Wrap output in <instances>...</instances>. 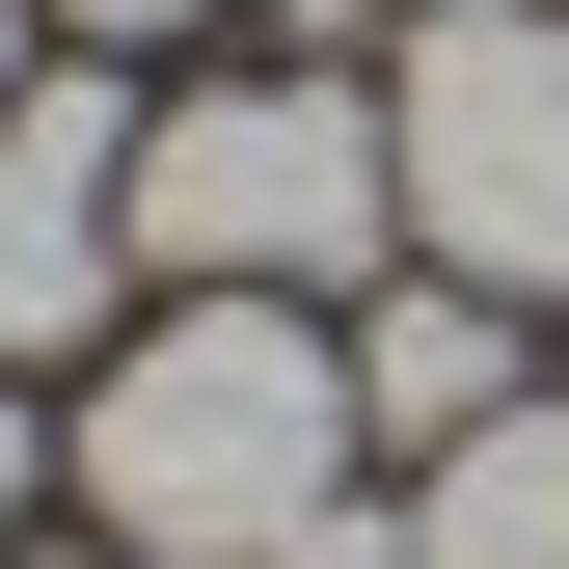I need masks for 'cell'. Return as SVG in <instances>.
Returning a JSON list of instances; mask_svg holds the SVG:
<instances>
[{
	"label": "cell",
	"instance_id": "6da1fadb",
	"mask_svg": "<svg viewBox=\"0 0 569 569\" xmlns=\"http://www.w3.org/2000/svg\"><path fill=\"white\" fill-rule=\"evenodd\" d=\"M352 435L380 407H352L326 299H163L82 407V488H109L136 569H271L299 516H352Z\"/></svg>",
	"mask_w": 569,
	"mask_h": 569
},
{
	"label": "cell",
	"instance_id": "7a4b0ae2",
	"mask_svg": "<svg viewBox=\"0 0 569 569\" xmlns=\"http://www.w3.org/2000/svg\"><path fill=\"white\" fill-rule=\"evenodd\" d=\"M136 271H190V299H352V271H407V136L352 54L299 82H218L136 136Z\"/></svg>",
	"mask_w": 569,
	"mask_h": 569
},
{
	"label": "cell",
	"instance_id": "3957f363",
	"mask_svg": "<svg viewBox=\"0 0 569 569\" xmlns=\"http://www.w3.org/2000/svg\"><path fill=\"white\" fill-rule=\"evenodd\" d=\"M380 136H407V271L569 299V0H435L380 54Z\"/></svg>",
	"mask_w": 569,
	"mask_h": 569
},
{
	"label": "cell",
	"instance_id": "277c9868",
	"mask_svg": "<svg viewBox=\"0 0 569 569\" xmlns=\"http://www.w3.org/2000/svg\"><path fill=\"white\" fill-rule=\"evenodd\" d=\"M136 271V109L109 82H28L0 109V352H82Z\"/></svg>",
	"mask_w": 569,
	"mask_h": 569
},
{
	"label": "cell",
	"instance_id": "5b68a950",
	"mask_svg": "<svg viewBox=\"0 0 569 569\" xmlns=\"http://www.w3.org/2000/svg\"><path fill=\"white\" fill-rule=\"evenodd\" d=\"M352 407H380V435H488V407H516V299H461V271H407L380 326H352Z\"/></svg>",
	"mask_w": 569,
	"mask_h": 569
},
{
	"label": "cell",
	"instance_id": "8992f818",
	"mask_svg": "<svg viewBox=\"0 0 569 569\" xmlns=\"http://www.w3.org/2000/svg\"><path fill=\"white\" fill-rule=\"evenodd\" d=\"M407 542H435V569H569V407L516 380V407L435 461V488H407Z\"/></svg>",
	"mask_w": 569,
	"mask_h": 569
},
{
	"label": "cell",
	"instance_id": "52a82bcc",
	"mask_svg": "<svg viewBox=\"0 0 569 569\" xmlns=\"http://www.w3.org/2000/svg\"><path fill=\"white\" fill-rule=\"evenodd\" d=\"M271 569H435V542H407V516H299Z\"/></svg>",
	"mask_w": 569,
	"mask_h": 569
},
{
	"label": "cell",
	"instance_id": "ba28073f",
	"mask_svg": "<svg viewBox=\"0 0 569 569\" xmlns=\"http://www.w3.org/2000/svg\"><path fill=\"white\" fill-rule=\"evenodd\" d=\"M407 28H435V0H299V54H407Z\"/></svg>",
	"mask_w": 569,
	"mask_h": 569
},
{
	"label": "cell",
	"instance_id": "9c48e42d",
	"mask_svg": "<svg viewBox=\"0 0 569 569\" xmlns=\"http://www.w3.org/2000/svg\"><path fill=\"white\" fill-rule=\"evenodd\" d=\"M0 516H28V352H0Z\"/></svg>",
	"mask_w": 569,
	"mask_h": 569
},
{
	"label": "cell",
	"instance_id": "30bf717a",
	"mask_svg": "<svg viewBox=\"0 0 569 569\" xmlns=\"http://www.w3.org/2000/svg\"><path fill=\"white\" fill-rule=\"evenodd\" d=\"M54 28H190V0H54Z\"/></svg>",
	"mask_w": 569,
	"mask_h": 569
},
{
	"label": "cell",
	"instance_id": "8fae6325",
	"mask_svg": "<svg viewBox=\"0 0 569 569\" xmlns=\"http://www.w3.org/2000/svg\"><path fill=\"white\" fill-rule=\"evenodd\" d=\"M0 109H28V0H0Z\"/></svg>",
	"mask_w": 569,
	"mask_h": 569
},
{
	"label": "cell",
	"instance_id": "7c38bea8",
	"mask_svg": "<svg viewBox=\"0 0 569 569\" xmlns=\"http://www.w3.org/2000/svg\"><path fill=\"white\" fill-rule=\"evenodd\" d=\"M82 569H136V542H82Z\"/></svg>",
	"mask_w": 569,
	"mask_h": 569
}]
</instances>
